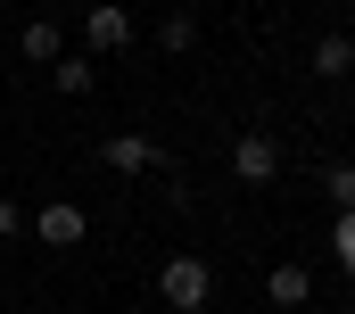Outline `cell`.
Segmentation results:
<instances>
[{"instance_id": "1", "label": "cell", "mask_w": 355, "mask_h": 314, "mask_svg": "<svg viewBox=\"0 0 355 314\" xmlns=\"http://www.w3.org/2000/svg\"><path fill=\"white\" fill-rule=\"evenodd\" d=\"M207 290H215V281H207V256H166V265H157V298L174 314H198Z\"/></svg>"}, {"instance_id": "2", "label": "cell", "mask_w": 355, "mask_h": 314, "mask_svg": "<svg viewBox=\"0 0 355 314\" xmlns=\"http://www.w3.org/2000/svg\"><path fill=\"white\" fill-rule=\"evenodd\" d=\"M281 174V141L272 133H240V149H232V182H272Z\"/></svg>"}, {"instance_id": "3", "label": "cell", "mask_w": 355, "mask_h": 314, "mask_svg": "<svg viewBox=\"0 0 355 314\" xmlns=\"http://www.w3.org/2000/svg\"><path fill=\"white\" fill-rule=\"evenodd\" d=\"M33 240H42V248H75V240H83V207H67V199L42 207V215H33Z\"/></svg>"}, {"instance_id": "4", "label": "cell", "mask_w": 355, "mask_h": 314, "mask_svg": "<svg viewBox=\"0 0 355 314\" xmlns=\"http://www.w3.org/2000/svg\"><path fill=\"white\" fill-rule=\"evenodd\" d=\"M99 157H107L116 174H149V165H166V149H157V141H141V133H116Z\"/></svg>"}, {"instance_id": "5", "label": "cell", "mask_w": 355, "mask_h": 314, "mask_svg": "<svg viewBox=\"0 0 355 314\" xmlns=\"http://www.w3.org/2000/svg\"><path fill=\"white\" fill-rule=\"evenodd\" d=\"M265 290H272V306L289 314V306H306V298H314V273H306V265H272Z\"/></svg>"}, {"instance_id": "6", "label": "cell", "mask_w": 355, "mask_h": 314, "mask_svg": "<svg viewBox=\"0 0 355 314\" xmlns=\"http://www.w3.org/2000/svg\"><path fill=\"white\" fill-rule=\"evenodd\" d=\"M91 50H124V42H132V17H124V8H107V0H99V8H91Z\"/></svg>"}, {"instance_id": "7", "label": "cell", "mask_w": 355, "mask_h": 314, "mask_svg": "<svg viewBox=\"0 0 355 314\" xmlns=\"http://www.w3.org/2000/svg\"><path fill=\"white\" fill-rule=\"evenodd\" d=\"M347 67H355V42H347V33H322V42H314V75H331V83H339Z\"/></svg>"}, {"instance_id": "8", "label": "cell", "mask_w": 355, "mask_h": 314, "mask_svg": "<svg viewBox=\"0 0 355 314\" xmlns=\"http://www.w3.org/2000/svg\"><path fill=\"white\" fill-rule=\"evenodd\" d=\"M25 58H33V67H58V25L33 17V25H25Z\"/></svg>"}, {"instance_id": "9", "label": "cell", "mask_w": 355, "mask_h": 314, "mask_svg": "<svg viewBox=\"0 0 355 314\" xmlns=\"http://www.w3.org/2000/svg\"><path fill=\"white\" fill-rule=\"evenodd\" d=\"M322 190H331V207H339V215H355V165H331V174H322Z\"/></svg>"}, {"instance_id": "10", "label": "cell", "mask_w": 355, "mask_h": 314, "mask_svg": "<svg viewBox=\"0 0 355 314\" xmlns=\"http://www.w3.org/2000/svg\"><path fill=\"white\" fill-rule=\"evenodd\" d=\"M58 91L83 99V91H91V58H58Z\"/></svg>"}, {"instance_id": "11", "label": "cell", "mask_w": 355, "mask_h": 314, "mask_svg": "<svg viewBox=\"0 0 355 314\" xmlns=\"http://www.w3.org/2000/svg\"><path fill=\"white\" fill-rule=\"evenodd\" d=\"M331 248H339V265L355 273V215H339V232H331Z\"/></svg>"}, {"instance_id": "12", "label": "cell", "mask_w": 355, "mask_h": 314, "mask_svg": "<svg viewBox=\"0 0 355 314\" xmlns=\"http://www.w3.org/2000/svg\"><path fill=\"white\" fill-rule=\"evenodd\" d=\"M17 232H25V207H17V199L0 190V240H17Z\"/></svg>"}, {"instance_id": "13", "label": "cell", "mask_w": 355, "mask_h": 314, "mask_svg": "<svg viewBox=\"0 0 355 314\" xmlns=\"http://www.w3.org/2000/svg\"><path fill=\"white\" fill-rule=\"evenodd\" d=\"M0 256H8V240H0Z\"/></svg>"}]
</instances>
